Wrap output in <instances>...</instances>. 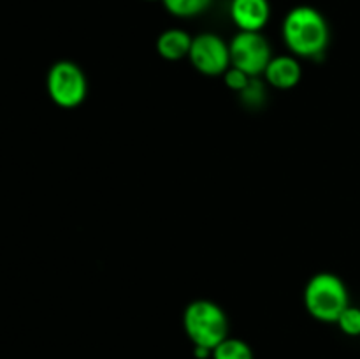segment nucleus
Returning <instances> with one entry per match:
<instances>
[{"label": "nucleus", "mask_w": 360, "mask_h": 359, "mask_svg": "<svg viewBox=\"0 0 360 359\" xmlns=\"http://www.w3.org/2000/svg\"><path fill=\"white\" fill-rule=\"evenodd\" d=\"M281 34L287 48L304 58L320 56L329 44V25L326 18L309 6L294 7L285 16Z\"/></svg>", "instance_id": "nucleus-1"}, {"label": "nucleus", "mask_w": 360, "mask_h": 359, "mask_svg": "<svg viewBox=\"0 0 360 359\" xmlns=\"http://www.w3.org/2000/svg\"><path fill=\"white\" fill-rule=\"evenodd\" d=\"M304 306L313 319L336 324L345 308L350 306L347 285L338 275H315L309 278L304 289Z\"/></svg>", "instance_id": "nucleus-2"}, {"label": "nucleus", "mask_w": 360, "mask_h": 359, "mask_svg": "<svg viewBox=\"0 0 360 359\" xmlns=\"http://www.w3.org/2000/svg\"><path fill=\"white\" fill-rule=\"evenodd\" d=\"M183 329L193 347H206L213 351L229 336V320L217 303L197 299L183 312Z\"/></svg>", "instance_id": "nucleus-3"}, {"label": "nucleus", "mask_w": 360, "mask_h": 359, "mask_svg": "<svg viewBox=\"0 0 360 359\" xmlns=\"http://www.w3.org/2000/svg\"><path fill=\"white\" fill-rule=\"evenodd\" d=\"M48 95L63 109L77 108L86 97V76L79 65L69 60L56 62L46 77Z\"/></svg>", "instance_id": "nucleus-4"}, {"label": "nucleus", "mask_w": 360, "mask_h": 359, "mask_svg": "<svg viewBox=\"0 0 360 359\" xmlns=\"http://www.w3.org/2000/svg\"><path fill=\"white\" fill-rule=\"evenodd\" d=\"M231 65L238 67L248 76L257 77L266 73L271 62V46L260 32H239L229 44Z\"/></svg>", "instance_id": "nucleus-5"}, {"label": "nucleus", "mask_w": 360, "mask_h": 359, "mask_svg": "<svg viewBox=\"0 0 360 359\" xmlns=\"http://www.w3.org/2000/svg\"><path fill=\"white\" fill-rule=\"evenodd\" d=\"M188 58L199 73L206 76H220L231 67V49L218 35L200 34L192 39Z\"/></svg>", "instance_id": "nucleus-6"}, {"label": "nucleus", "mask_w": 360, "mask_h": 359, "mask_svg": "<svg viewBox=\"0 0 360 359\" xmlns=\"http://www.w3.org/2000/svg\"><path fill=\"white\" fill-rule=\"evenodd\" d=\"M271 7L267 0H232L231 18L239 32H260L267 25Z\"/></svg>", "instance_id": "nucleus-7"}, {"label": "nucleus", "mask_w": 360, "mask_h": 359, "mask_svg": "<svg viewBox=\"0 0 360 359\" xmlns=\"http://www.w3.org/2000/svg\"><path fill=\"white\" fill-rule=\"evenodd\" d=\"M264 74L271 87L288 90L301 81V65L294 56H276V58H271Z\"/></svg>", "instance_id": "nucleus-8"}, {"label": "nucleus", "mask_w": 360, "mask_h": 359, "mask_svg": "<svg viewBox=\"0 0 360 359\" xmlns=\"http://www.w3.org/2000/svg\"><path fill=\"white\" fill-rule=\"evenodd\" d=\"M192 39L193 37H190L185 30H179V28L162 32L157 39L158 55L165 60H171V62L185 58L192 48Z\"/></svg>", "instance_id": "nucleus-9"}, {"label": "nucleus", "mask_w": 360, "mask_h": 359, "mask_svg": "<svg viewBox=\"0 0 360 359\" xmlns=\"http://www.w3.org/2000/svg\"><path fill=\"white\" fill-rule=\"evenodd\" d=\"M211 359H255V355L245 340L227 336L213 348Z\"/></svg>", "instance_id": "nucleus-10"}, {"label": "nucleus", "mask_w": 360, "mask_h": 359, "mask_svg": "<svg viewBox=\"0 0 360 359\" xmlns=\"http://www.w3.org/2000/svg\"><path fill=\"white\" fill-rule=\"evenodd\" d=\"M165 9L178 18H192L204 13L211 6V0H162Z\"/></svg>", "instance_id": "nucleus-11"}, {"label": "nucleus", "mask_w": 360, "mask_h": 359, "mask_svg": "<svg viewBox=\"0 0 360 359\" xmlns=\"http://www.w3.org/2000/svg\"><path fill=\"white\" fill-rule=\"evenodd\" d=\"M338 327L347 336H360V308L359 306H347L345 312L338 319Z\"/></svg>", "instance_id": "nucleus-12"}, {"label": "nucleus", "mask_w": 360, "mask_h": 359, "mask_svg": "<svg viewBox=\"0 0 360 359\" xmlns=\"http://www.w3.org/2000/svg\"><path fill=\"white\" fill-rule=\"evenodd\" d=\"M252 80H253L252 76H248V74L243 73L241 69H238V67H232V65L229 67V69L225 70V74H224L225 84H227V87L231 88V90H234V92L245 90V88L248 87L250 81H252Z\"/></svg>", "instance_id": "nucleus-13"}, {"label": "nucleus", "mask_w": 360, "mask_h": 359, "mask_svg": "<svg viewBox=\"0 0 360 359\" xmlns=\"http://www.w3.org/2000/svg\"><path fill=\"white\" fill-rule=\"evenodd\" d=\"M211 352L213 351L206 347H193V355H195V359H210Z\"/></svg>", "instance_id": "nucleus-14"}]
</instances>
